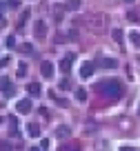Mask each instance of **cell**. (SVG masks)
I'll return each instance as SVG.
<instances>
[{
    "instance_id": "obj_4",
    "label": "cell",
    "mask_w": 140,
    "mask_h": 151,
    "mask_svg": "<svg viewBox=\"0 0 140 151\" xmlns=\"http://www.w3.org/2000/svg\"><path fill=\"white\" fill-rule=\"evenodd\" d=\"M98 65H100V69H116L118 60H116V58H100Z\"/></svg>"
},
{
    "instance_id": "obj_13",
    "label": "cell",
    "mask_w": 140,
    "mask_h": 151,
    "mask_svg": "<svg viewBox=\"0 0 140 151\" xmlns=\"http://www.w3.org/2000/svg\"><path fill=\"white\" fill-rule=\"evenodd\" d=\"M25 76H27V65L20 62V65H18V78H25Z\"/></svg>"
},
{
    "instance_id": "obj_16",
    "label": "cell",
    "mask_w": 140,
    "mask_h": 151,
    "mask_svg": "<svg viewBox=\"0 0 140 151\" xmlns=\"http://www.w3.org/2000/svg\"><path fill=\"white\" fill-rule=\"evenodd\" d=\"M111 36H113V40H122V31H120V29H113Z\"/></svg>"
},
{
    "instance_id": "obj_23",
    "label": "cell",
    "mask_w": 140,
    "mask_h": 151,
    "mask_svg": "<svg viewBox=\"0 0 140 151\" xmlns=\"http://www.w3.org/2000/svg\"><path fill=\"white\" fill-rule=\"evenodd\" d=\"M29 151H40V147H29Z\"/></svg>"
},
{
    "instance_id": "obj_9",
    "label": "cell",
    "mask_w": 140,
    "mask_h": 151,
    "mask_svg": "<svg viewBox=\"0 0 140 151\" xmlns=\"http://www.w3.org/2000/svg\"><path fill=\"white\" fill-rule=\"evenodd\" d=\"M0 89H2V93H7V96L11 93V82H9V78H7V76L0 80Z\"/></svg>"
},
{
    "instance_id": "obj_5",
    "label": "cell",
    "mask_w": 140,
    "mask_h": 151,
    "mask_svg": "<svg viewBox=\"0 0 140 151\" xmlns=\"http://www.w3.org/2000/svg\"><path fill=\"white\" fill-rule=\"evenodd\" d=\"M40 71H42V76H45V78H53V65L49 60H45L40 65Z\"/></svg>"
},
{
    "instance_id": "obj_17",
    "label": "cell",
    "mask_w": 140,
    "mask_h": 151,
    "mask_svg": "<svg viewBox=\"0 0 140 151\" xmlns=\"http://www.w3.org/2000/svg\"><path fill=\"white\" fill-rule=\"evenodd\" d=\"M60 151H78V147L76 145H65V147H60Z\"/></svg>"
},
{
    "instance_id": "obj_15",
    "label": "cell",
    "mask_w": 140,
    "mask_h": 151,
    "mask_svg": "<svg viewBox=\"0 0 140 151\" xmlns=\"http://www.w3.org/2000/svg\"><path fill=\"white\" fill-rule=\"evenodd\" d=\"M78 5H80V0H69V5H67V7H69L71 11H76V9H78Z\"/></svg>"
},
{
    "instance_id": "obj_14",
    "label": "cell",
    "mask_w": 140,
    "mask_h": 151,
    "mask_svg": "<svg viewBox=\"0 0 140 151\" xmlns=\"http://www.w3.org/2000/svg\"><path fill=\"white\" fill-rule=\"evenodd\" d=\"M65 136H69V127H60L58 129V138H65Z\"/></svg>"
},
{
    "instance_id": "obj_11",
    "label": "cell",
    "mask_w": 140,
    "mask_h": 151,
    "mask_svg": "<svg viewBox=\"0 0 140 151\" xmlns=\"http://www.w3.org/2000/svg\"><path fill=\"white\" fill-rule=\"evenodd\" d=\"M27 131H29V136H31V138H40V127H38V124H29Z\"/></svg>"
},
{
    "instance_id": "obj_18",
    "label": "cell",
    "mask_w": 140,
    "mask_h": 151,
    "mask_svg": "<svg viewBox=\"0 0 140 151\" xmlns=\"http://www.w3.org/2000/svg\"><path fill=\"white\" fill-rule=\"evenodd\" d=\"M5 45H7L9 49H11V47H16V38H14V36H9V38H7V42H5Z\"/></svg>"
},
{
    "instance_id": "obj_25",
    "label": "cell",
    "mask_w": 140,
    "mask_h": 151,
    "mask_svg": "<svg viewBox=\"0 0 140 151\" xmlns=\"http://www.w3.org/2000/svg\"><path fill=\"white\" fill-rule=\"evenodd\" d=\"M125 2H134V0H125Z\"/></svg>"
},
{
    "instance_id": "obj_8",
    "label": "cell",
    "mask_w": 140,
    "mask_h": 151,
    "mask_svg": "<svg viewBox=\"0 0 140 151\" xmlns=\"http://www.w3.org/2000/svg\"><path fill=\"white\" fill-rule=\"evenodd\" d=\"M129 40H131V45H134V49H140V31H129Z\"/></svg>"
},
{
    "instance_id": "obj_1",
    "label": "cell",
    "mask_w": 140,
    "mask_h": 151,
    "mask_svg": "<svg viewBox=\"0 0 140 151\" xmlns=\"http://www.w3.org/2000/svg\"><path fill=\"white\" fill-rule=\"evenodd\" d=\"M96 89H98L100 93H105L107 98H120L122 96V87L118 85L116 80H105V82H100Z\"/></svg>"
},
{
    "instance_id": "obj_6",
    "label": "cell",
    "mask_w": 140,
    "mask_h": 151,
    "mask_svg": "<svg viewBox=\"0 0 140 151\" xmlns=\"http://www.w3.org/2000/svg\"><path fill=\"white\" fill-rule=\"evenodd\" d=\"M71 65H74V53H69V56H65V58L60 60V69L65 71V73H69Z\"/></svg>"
},
{
    "instance_id": "obj_24",
    "label": "cell",
    "mask_w": 140,
    "mask_h": 151,
    "mask_svg": "<svg viewBox=\"0 0 140 151\" xmlns=\"http://www.w3.org/2000/svg\"><path fill=\"white\" fill-rule=\"evenodd\" d=\"M0 18H2V2H0Z\"/></svg>"
},
{
    "instance_id": "obj_2",
    "label": "cell",
    "mask_w": 140,
    "mask_h": 151,
    "mask_svg": "<svg viewBox=\"0 0 140 151\" xmlns=\"http://www.w3.org/2000/svg\"><path fill=\"white\" fill-rule=\"evenodd\" d=\"M16 111H18V113H29V111H33V102H31L29 98L18 100V102H16Z\"/></svg>"
},
{
    "instance_id": "obj_20",
    "label": "cell",
    "mask_w": 140,
    "mask_h": 151,
    "mask_svg": "<svg viewBox=\"0 0 140 151\" xmlns=\"http://www.w3.org/2000/svg\"><path fill=\"white\" fill-rule=\"evenodd\" d=\"M60 89H69V80H67V78L60 82Z\"/></svg>"
},
{
    "instance_id": "obj_22",
    "label": "cell",
    "mask_w": 140,
    "mask_h": 151,
    "mask_svg": "<svg viewBox=\"0 0 140 151\" xmlns=\"http://www.w3.org/2000/svg\"><path fill=\"white\" fill-rule=\"evenodd\" d=\"M120 151H136L134 147H129V145H125V147H120Z\"/></svg>"
},
{
    "instance_id": "obj_3",
    "label": "cell",
    "mask_w": 140,
    "mask_h": 151,
    "mask_svg": "<svg viewBox=\"0 0 140 151\" xmlns=\"http://www.w3.org/2000/svg\"><path fill=\"white\" fill-rule=\"evenodd\" d=\"M93 69H96L93 62H82V65H80V78H91Z\"/></svg>"
},
{
    "instance_id": "obj_10",
    "label": "cell",
    "mask_w": 140,
    "mask_h": 151,
    "mask_svg": "<svg viewBox=\"0 0 140 151\" xmlns=\"http://www.w3.org/2000/svg\"><path fill=\"white\" fill-rule=\"evenodd\" d=\"M27 91H29V96H40V85L38 82H29V87H27Z\"/></svg>"
},
{
    "instance_id": "obj_12",
    "label": "cell",
    "mask_w": 140,
    "mask_h": 151,
    "mask_svg": "<svg viewBox=\"0 0 140 151\" xmlns=\"http://www.w3.org/2000/svg\"><path fill=\"white\" fill-rule=\"evenodd\" d=\"M76 100L84 102V100H87V91H84V89H78V91H76Z\"/></svg>"
},
{
    "instance_id": "obj_19",
    "label": "cell",
    "mask_w": 140,
    "mask_h": 151,
    "mask_svg": "<svg viewBox=\"0 0 140 151\" xmlns=\"http://www.w3.org/2000/svg\"><path fill=\"white\" fill-rule=\"evenodd\" d=\"M7 5H9V7H11V9H16V7H18V5H20V0H7Z\"/></svg>"
},
{
    "instance_id": "obj_21",
    "label": "cell",
    "mask_w": 140,
    "mask_h": 151,
    "mask_svg": "<svg viewBox=\"0 0 140 151\" xmlns=\"http://www.w3.org/2000/svg\"><path fill=\"white\" fill-rule=\"evenodd\" d=\"M0 147H2V149H0V151H11V147H9V142H2V145H0Z\"/></svg>"
},
{
    "instance_id": "obj_7",
    "label": "cell",
    "mask_w": 140,
    "mask_h": 151,
    "mask_svg": "<svg viewBox=\"0 0 140 151\" xmlns=\"http://www.w3.org/2000/svg\"><path fill=\"white\" fill-rule=\"evenodd\" d=\"M33 33H36L38 38H42L47 33V22H45V20H38V22L33 24Z\"/></svg>"
}]
</instances>
